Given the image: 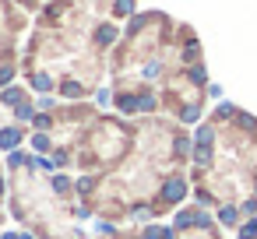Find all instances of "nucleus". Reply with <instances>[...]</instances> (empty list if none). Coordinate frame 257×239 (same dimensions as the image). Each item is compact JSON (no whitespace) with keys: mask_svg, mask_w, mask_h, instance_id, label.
Listing matches in <instances>:
<instances>
[{"mask_svg":"<svg viewBox=\"0 0 257 239\" xmlns=\"http://www.w3.org/2000/svg\"><path fill=\"white\" fill-rule=\"evenodd\" d=\"M243 214H257V197H250V200H243V207H239Z\"/></svg>","mask_w":257,"mask_h":239,"instance_id":"13","label":"nucleus"},{"mask_svg":"<svg viewBox=\"0 0 257 239\" xmlns=\"http://www.w3.org/2000/svg\"><path fill=\"white\" fill-rule=\"evenodd\" d=\"M32 123H36L39 130H46V127H50V116H46V113H36V116H32Z\"/></svg>","mask_w":257,"mask_h":239,"instance_id":"12","label":"nucleus"},{"mask_svg":"<svg viewBox=\"0 0 257 239\" xmlns=\"http://www.w3.org/2000/svg\"><path fill=\"white\" fill-rule=\"evenodd\" d=\"M18 144H22V130H18V127L0 130V148H4V151H15Z\"/></svg>","mask_w":257,"mask_h":239,"instance_id":"2","label":"nucleus"},{"mask_svg":"<svg viewBox=\"0 0 257 239\" xmlns=\"http://www.w3.org/2000/svg\"><path fill=\"white\" fill-rule=\"evenodd\" d=\"M32 116H36V109H32L29 102H25V106H18V120H32Z\"/></svg>","mask_w":257,"mask_h":239,"instance_id":"11","label":"nucleus"},{"mask_svg":"<svg viewBox=\"0 0 257 239\" xmlns=\"http://www.w3.org/2000/svg\"><path fill=\"white\" fill-rule=\"evenodd\" d=\"M211 137H215L211 127H197V134H194V141H197V144H208V148H211Z\"/></svg>","mask_w":257,"mask_h":239,"instance_id":"4","label":"nucleus"},{"mask_svg":"<svg viewBox=\"0 0 257 239\" xmlns=\"http://www.w3.org/2000/svg\"><path fill=\"white\" fill-rule=\"evenodd\" d=\"M32 148H36V151H46V148H50V137H46V134H36V137H32Z\"/></svg>","mask_w":257,"mask_h":239,"instance_id":"6","label":"nucleus"},{"mask_svg":"<svg viewBox=\"0 0 257 239\" xmlns=\"http://www.w3.org/2000/svg\"><path fill=\"white\" fill-rule=\"evenodd\" d=\"M162 197H166V204H180V200L187 197V183L176 179V176L166 179V183H162Z\"/></svg>","mask_w":257,"mask_h":239,"instance_id":"1","label":"nucleus"},{"mask_svg":"<svg viewBox=\"0 0 257 239\" xmlns=\"http://www.w3.org/2000/svg\"><path fill=\"white\" fill-rule=\"evenodd\" d=\"M116 11H120V15H127V11H131V0H116Z\"/></svg>","mask_w":257,"mask_h":239,"instance_id":"16","label":"nucleus"},{"mask_svg":"<svg viewBox=\"0 0 257 239\" xmlns=\"http://www.w3.org/2000/svg\"><path fill=\"white\" fill-rule=\"evenodd\" d=\"M0 193H4V179H0Z\"/></svg>","mask_w":257,"mask_h":239,"instance_id":"19","label":"nucleus"},{"mask_svg":"<svg viewBox=\"0 0 257 239\" xmlns=\"http://www.w3.org/2000/svg\"><path fill=\"white\" fill-rule=\"evenodd\" d=\"M18 99H22V92H18V88H11V92H4V102H18Z\"/></svg>","mask_w":257,"mask_h":239,"instance_id":"15","label":"nucleus"},{"mask_svg":"<svg viewBox=\"0 0 257 239\" xmlns=\"http://www.w3.org/2000/svg\"><path fill=\"white\" fill-rule=\"evenodd\" d=\"M67 186H71L67 176H53V190H57V193H67Z\"/></svg>","mask_w":257,"mask_h":239,"instance_id":"7","label":"nucleus"},{"mask_svg":"<svg viewBox=\"0 0 257 239\" xmlns=\"http://www.w3.org/2000/svg\"><path fill=\"white\" fill-rule=\"evenodd\" d=\"M32 85H36L39 92H50V78H46V74H36V81H32Z\"/></svg>","mask_w":257,"mask_h":239,"instance_id":"10","label":"nucleus"},{"mask_svg":"<svg viewBox=\"0 0 257 239\" xmlns=\"http://www.w3.org/2000/svg\"><path fill=\"white\" fill-rule=\"evenodd\" d=\"M4 81H11V67H0V85Z\"/></svg>","mask_w":257,"mask_h":239,"instance_id":"17","label":"nucleus"},{"mask_svg":"<svg viewBox=\"0 0 257 239\" xmlns=\"http://www.w3.org/2000/svg\"><path fill=\"white\" fill-rule=\"evenodd\" d=\"M232 113H236V109H232V106H229V102H222V106H218V109H215V116H218V120H229V116H232Z\"/></svg>","mask_w":257,"mask_h":239,"instance_id":"8","label":"nucleus"},{"mask_svg":"<svg viewBox=\"0 0 257 239\" xmlns=\"http://www.w3.org/2000/svg\"><path fill=\"white\" fill-rule=\"evenodd\" d=\"M8 162H11V165H29L32 158H29V155H22V151H11V158H8Z\"/></svg>","mask_w":257,"mask_h":239,"instance_id":"9","label":"nucleus"},{"mask_svg":"<svg viewBox=\"0 0 257 239\" xmlns=\"http://www.w3.org/2000/svg\"><path fill=\"white\" fill-rule=\"evenodd\" d=\"M236 218H239V211H236L232 204H225V207H218V221H222V225H236Z\"/></svg>","mask_w":257,"mask_h":239,"instance_id":"3","label":"nucleus"},{"mask_svg":"<svg viewBox=\"0 0 257 239\" xmlns=\"http://www.w3.org/2000/svg\"><path fill=\"white\" fill-rule=\"evenodd\" d=\"M4 239H22V235H18V232H8V235H4Z\"/></svg>","mask_w":257,"mask_h":239,"instance_id":"18","label":"nucleus"},{"mask_svg":"<svg viewBox=\"0 0 257 239\" xmlns=\"http://www.w3.org/2000/svg\"><path fill=\"white\" fill-rule=\"evenodd\" d=\"M239 239H257V218H250L246 225H239Z\"/></svg>","mask_w":257,"mask_h":239,"instance_id":"5","label":"nucleus"},{"mask_svg":"<svg viewBox=\"0 0 257 239\" xmlns=\"http://www.w3.org/2000/svg\"><path fill=\"white\" fill-rule=\"evenodd\" d=\"M197 116H201L197 106H194V109H183V123H197Z\"/></svg>","mask_w":257,"mask_h":239,"instance_id":"14","label":"nucleus"}]
</instances>
